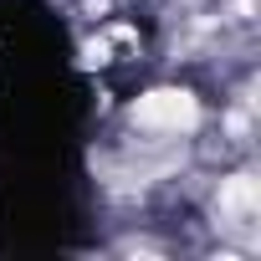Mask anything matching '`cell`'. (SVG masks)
<instances>
[{
    "label": "cell",
    "instance_id": "cell-1",
    "mask_svg": "<svg viewBox=\"0 0 261 261\" xmlns=\"http://www.w3.org/2000/svg\"><path fill=\"white\" fill-rule=\"evenodd\" d=\"M134 123L139 128H154V134H185V128L200 123V102L190 92H179V87H159V92L139 97Z\"/></svg>",
    "mask_w": 261,
    "mask_h": 261
},
{
    "label": "cell",
    "instance_id": "cell-2",
    "mask_svg": "<svg viewBox=\"0 0 261 261\" xmlns=\"http://www.w3.org/2000/svg\"><path fill=\"white\" fill-rule=\"evenodd\" d=\"M215 215H220V225H225L230 236L251 241V236H256V215H261V190H256V179H251V174L225 179L220 195H215Z\"/></svg>",
    "mask_w": 261,
    "mask_h": 261
}]
</instances>
